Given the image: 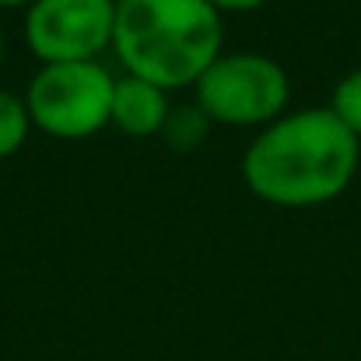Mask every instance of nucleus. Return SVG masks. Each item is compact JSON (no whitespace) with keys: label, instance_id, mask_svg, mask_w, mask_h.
<instances>
[{"label":"nucleus","instance_id":"obj_1","mask_svg":"<svg viewBox=\"0 0 361 361\" xmlns=\"http://www.w3.org/2000/svg\"><path fill=\"white\" fill-rule=\"evenodd\" d=\"M358 154V137L330 106L302 109L256 133L242 154V179L252 197L274 207H316L351 186Z\"/></svg>","mask_w":361,"mask_h":361},{"label":"nucleus","instance_id":"obj_2","mask_svg":"<svg viewBox=\"0 0 361 361\" xmlns=\"http://www.w3.org/2000/svg\"><path fill=\"white\" fill-rule=\"evenodd\" d=\"M113 49L126 74L176 92L221 56V14L207 0H123Z\"/></svg>","mask_w":361,"mask_h":361},{"label":"nucleus","instance_id":"obj_3","mask_svg":"<svg viewBox=\"0 0 361 361\" xmlns=\"http://www.w3.org/2000/svg\"><path fill=\"white\" fill-rule=\"evenodd\" d=\"M116 78L88 63H42L25 88L32 126L60 140H81L113 123Z\"/></svg>","mask_w":361,"mask_h":361},{"label":"nucleus","instance_id":"obj_4","mask_svg":"<svg viewBox=\"0 0 361 361\" xmlns=\"http://www.w3.org/2000/svg\"><path fill=\"white\" fill-rule=\"evenodd\" d=\"M193 88L200 113L225 126H270L291 95L284 67L263 53H221Z\"/></svg>","mask_w":361,"mask_h":361},{"label":"nucleus","instance_id":"obj_5","mask_svg":"<svg viewBox=\"0 0 361 361\" xmlns=\"http://www.w3.org/2000/svg\"><path fill=\"white\" fill-rule=\"evenodd\" d=\"M113 0H35L25 14V42L42 63H88L113 46Z\"/></svg>","mask_w":361,"mask_h":361},{"label":"nucleus","instance_id":"obj_6","mask_svg":"<svg viewBox=\"0 0 361 361\" xmlns=\"http://www.w3.org/2000/svg\"><path fill=\"white\" fill-rule=\"evenodd\" d=\"M169 92L144 81V78H133V74H123L116 78V92H113V123L120 126L123 133L130 137H151L158 130L169 126Z\"/></svg>","mask_w":361,"mask_h":361},{"label":"nucleus","instance_id":"obj_7","mask_svg":"<svg viewBox=\"0 0 361 361\" xmlns=\"http://www.w3.org/2000/svg\"><path fill=\"white\" fill-rule=\"evenodd\" d=\"M28 130H32V116L25 99L0 88V158H11L28 140Z\"/></svg>","mask_w":361,"mask_h":361},{"label":"nucleus","instance_id":"obj_8","mask_svg":"<svg viewBox=\"0 0 361 361\" xmlns=\"http://www.w3.org/2000/svg\"><path fill=\"white\" fill-rule=\"evenodd\" d=\"M330 113L361 140V67L337 81L334 99H330Z\"/></svg>","mask_w":361,"mask_h":361},{"label":"nucleus","instance_id":"obj_9","mask_svg":"<svg viewBox=\"0 0 361 361\" xmlns=\"http://www.w3.org/2000/svg\"><path fill=\"white\" fill-rule=\"evenodd\" d=\"M218 14H245V11H256V7H263L267 0H207Z\"/></svg>","mask_w":361,"mask_h":361},{"label":"nucleus","instance_id":"obj_10","mask_svg":"<svg viewBox=\"0 0 361 361\" xmlns=\"http://www.w3.org/2000/svg\"><path fill=\"white\" fill-rule=\"evenodd\" d=\"M35 0H0V7H32Z\"/></svg>","mask_w":361,"mask_h":361},{"label":"nucleus","instance_id":"obj_11","mask_svg":"<svg viewBox=\"0 0 361 361\" xmlns=\"http://www.w3.org/2000/svg\"><path fill=\"white\" fill-rule=\"evenodd\" d=\"M0 56H4V39H0Z\"/></svg>","mask_w":361,"mask_h":361},{"label":"nucleus","instance_id":"obj_12","mask_svg":"<svg viewBox=\"0 0 361 361\" xmlns=\"http://www.w3.org/2000/svg\"><path fill=\"white\" fill-rule=\"evenodd\" d=\"M113 4H123V0H113Z\"/></svg>","mask_w":361,"mask_h":361}]
</instances>
